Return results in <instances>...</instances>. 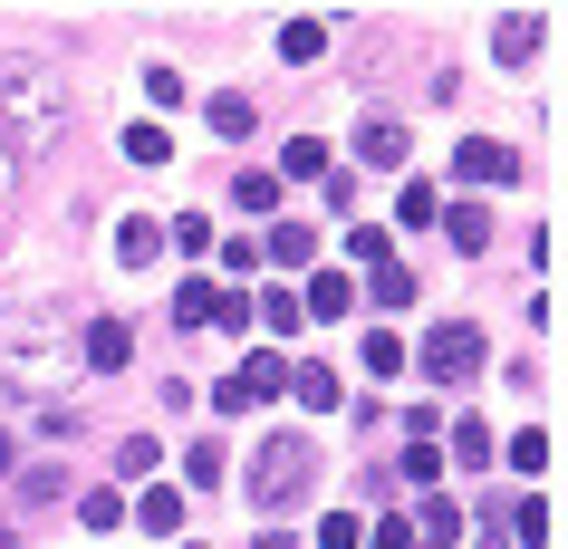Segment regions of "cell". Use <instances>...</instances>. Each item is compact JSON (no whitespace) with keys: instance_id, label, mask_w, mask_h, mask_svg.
I'll list each match as a JSON object with an SVG mask.
<instances>
[{"instance_id":"1","label":"cell","mask_w":568,"mask_h":549,"mask_svg":"<svg viewBox=\"0 0 568 549\" xmlns=\"http://www.w3.org/2000/svg\"><path fill=\"white\" fill-rule=\"evenodd\" d=\"M68 135V78L49 59H30V49H10V59H0V145L20 154H49Z\"/></svg>"},{"instance_id":"2","label":"cell","mask_w":568,"mask_h":549,"mask_svg":"<svg viewBox=\"0 0 568 549\" xmlns=\"http://www.w3.org/2000/svg\"><path fill=\"white\" fill-rule=\"evenodd\" d=\"M0 376H10L20 396L68 376V328H59V308H10V318H0Z\"/></svg>"},{"instance_id":"3","label":"cell","mask_w":568,"mask_h":549,"mask_svg":"<svg viewBox=\"0 0 568 549\" xmlns=\"http://www.w3.org/2000/svg\"><path fill=\"white\" fill-rule=\"evenodd\" d=\"M308 482H318V444H308V434H261V454H251V472H241L251 511H290Z\"/></svg>"},{"instance_id":"4","label":"cell","mask_w":568,"mask_h":549,"mask_svg":"<svg viewBox=\"0 0 568 549\" xmlns=\"http://www.w3.org/2000/svg\"><path fill=\"white\" fill-rule=\"evenodd\" d=\"M415 376H444V386L481 376V328H473V318H444V328H424V357H415Z\"/></svg>"},{"instance_id":"5","label":"cell","mask_w":568,"mask_h":549,"mask_svg":"<svg viewBox=\"0 0 568 549\" xmlns=\"http://www.w3.org/2000/svg\"><path fill=\"white\" fill-rule=\"evenodd\" d=\"M280 386H290V366H280V357H251V366H232V376L212 386V405H222V415H251V405H270Z\"/></svg>"},{"instance_id":"6","label":"cell","mask_w":568,"mask_h":549,"mask_svg":"<svg viewBox=\"0 0 568 549\" xmlns=\"http://www.w3.org/2000/svg\"><path fill=\"white\" fill-rule=\"evenodd\" d=\"M539 39H549V10H501V20H491V49H501L510 68L539 59Z\"/></svg>"},{"instance_id":"7","label":"cell","mask_w":568,"mask_h":549,"mask_svg":"<svg viewBox=\"0 0 568 549\" xmlns=\"http://www.w3.org/2000/svg\"><path fill=\"white\" fill-rule=\"evenodd\" d=\"M78 357H88V366H97V376H116V366H125V357H135V328H125V318H97V328H88V337H78Z\"/></svg>"},{"instance_id":"8","label":"cell","mask_w":568,"mask_h":549,"mask_svg":"<svg viewBox=\"0 0 568 549\" xmlns=\"http://www.w3.org/2000/svg\"><path fill=\"white\" fill-rule=\"evenodd\" d=\"M116 261H125V271H154V261H164V222H154V213H125L116 222Z\"/></svg>"},{"instance_id":"9","label":"cell","mask_w":568,"mask_h":549,"mask_svg":"<svg viewBox=\"0 0 568 549\" xmlns=\"http://www.w3.org/2000/svg\"><path fill=\"white\" fill-rule=\"evenodd\" d=\"M347 308H357V279H347V271H318L300 289V318H347Z\"/></svg>"},{"instance_id":"10","label":"cell","mask_w":568,"mask_h":549,"mask_svg":"<svg viewBox=\"0 0 568 549\" xmlns=\"http://www.w3.org/2000/svg\"><path fill=\"white\" fill-rule=\"evenodd\" d=\"M453 164H463V183H510V174H520V154L491 145V135H473V145L453 154Z\"/></svg>"},{"instance_id":"11","label":"cell","mask_w":568,"mask_h":549,"mask_svg":"<svg viewBox=\"0 0 568 549\" xmlns=\"http://www.w3.org/2000/svg\"><path fill=\"white\" fill-rule=\"evenodd\" d=\"M405 520H415V549H453V530H463V511L444 491H424V511H405Z\"/></svg>"},{"instance_id":"12","label":"cell","mask_w":568,"mask_h":549,"mask_svg":"<svg viewBox=\"0 0 568 549\" xmlns=\"http://www.w3.org/2000/svg\"><path fill=\"white\" fill-rule=\"evenodd\" d=\"M280 183H328V145L318 135H290L280 145Z\"/></svg>"},{"instance_id":"13","label":"cell","mask_w":568,"mask_h":549,"mask_svg":"<svg viewBox=\"0 0 568 549\" xmlns=\"http://www.w3.org/2000/svg\"><path fill=\"white\" fill-rule=\"evenodd\" d=\"M357 154H366V164H386V174H395V164L415 154V135H405V125H395V116H376V125H366V135H357Z\"/></svg>"},{"instance_id":"14","label":"cell","mask_w":568,"mask_h":549,"mask_svg":"<svg viewBox=\"0 0 568 549\" xmlns=\"http://www.w3.org/2000/svg\"><path fill=\"white\" fill-rule=\"evenodd\" d=\"M280 59H290V68L328 59V20H280Z\"/></svg>"},{"instance_id":"15","label":"cell","mask_w":568,"mask_h":549,"mask_svg":"<svg viewBox=\"0 0 568 549\" xmlns=\"http://www.w3.org/2000/svg\"><path fill=\"white\" fill-rule=\"evenodd\" d=\"M232 203H241V213H280V174H270V164H241V174H232Z\"/></svg>"},{"instance_id":"16","label":"cell","mask_w":568,"mask_h":549,"mask_svg":"<svg viewBox=\"0 0 568 549\" xmlns=\"http://www.w3.org/2000/svg\"><path fill=\"white\" fill-rule=\"evenodd\" d=\"M270 261H280V271H308V261H318V232H308V222H280V232H270Z\"/></svg>"},{"instance_id":"17","label":"cell","mask_w":568,"mask_h":549,"mask_svg":"<svg viewBox=\"0 0 568 549\" xmlns=\"http://www.w3.org/2000/svg\"><path fill=\"white\" fill-rule=\"evenodd\" d=\"M290 396H300L308 415H337V376L328 366H290Z\"/></svg>"},{"instance_id":"18","label":"cell","mask_w":568,"mask_h":549,"mask_svg":"<svg viewBox=\"0 0 568 549\" xmlns=\"http://www.w3.org/2000/svg\"><path fill=\"white\" fill-rule=\"evenodd\" d=\"M212 299H222V279H183L174 289V328H212Z\"/></svg>"},{"instance_id":"19","label":"cell","mask_w":568,"mask_h":549,"mask_svg":"<svg viewBox=\"0 0 568 549\" xmlns=\"http://www.w3.org/2000/svg\"><path fill=\"white\" fill-rule=\"evenodd\" d=\"M366 299H376V308H415V271H405V261L366 271Z\"/></svg>"},{"instance_id":"20","label":"cell","mask_w":568,"mask_h":549,"mask_svg":"<svg viewBox=\"0 0 568 549\" xmlns=\"http://www.w3.org/2000/svg\"><path fill=\"white\" fill-rule=\"evenodd\" d=\"M453 462H473V472H491V425H481V415H463V425H453Z\"/></svg>"},{"instance_id":"21","label":"cell","mask_w":568,"mask_h":549,"mask_svg":"<svg viewBox=\"0 0 568 549\" xmlns=\"http://www.w3.org/2000/svg\"><path fill=\"white\" fill-rule=\"evenodd\" d=\"M154 462H164V444H145V434H125V444H116V482H145Z\"/></svg>"},{"instance_id":"22","label":"cell","mask_w":568,"mask_h":549,"mask_svg":"<svg viewBox=\"0 0 568 549\" xmlns=\"http://www.w3.org/2000/svg\"><path fill=\"white\" fill-rule=\"evenodd\" d=\"M135 520H145L154 540H164V530H183V491H145V501H135Z\"/></svg>"},{"instance_id":"23","label":"cell","mask_w":568,"mask_h":549,"mask_svg":"<svg viewBox=\"0 0 568 549\" xmlns=\"http://www.w3.org/2000/svg\"><path fill=\"white\" fill-rule=\"evenodd\" d=\"M78 520H88V530H125V501H116V482H97L88 501H78Z\"/></svg>"},{"instance_id":"24","label":"cell","mask_w":568,"mask_h":549,"mask_svg":"<svg viewBox=\"0 0 568 549\" xmlns=\"http://www.w3.org/2000/svg\"><path fill=\"white\" fill-rule=\"evenodd\" d=\"M347 251H357L366 271H386V261H395V242H386V222H357V232H347Z\"/></svg>"},{"instance_id":"25","label":"cell","mask_w":568,"mask_h":549,"mask_svg":"<svg viewBox=\"0 0 568 549\" xmlns=\"http://www.w3.org/2000/svg\"><path fill=\"white\" fill-rule=\"evenodd\" d=\"M453 242H463V251H491V213H481V203H453Z\"/></svg>"},{"instance_id":"26","label":"cell","mask_w":568,"mask_h":549,"mask_svg":"<svg viewBox=\"0 0 568 549\" xmlns=\"http://www.w3.org/2000/svg\"><path fill=\"white\" fill-rule=\"evenodd\" d=\"M405 482H415V491H434V482H444V454H434L424 434H415V444H405Z\"/></svg>"},{"instance_id":"27","label":"cell","mask_w":568,"mask_h":549,"mask_svg":"<svg viewBox=\"0 0 568 549\" xmlns=\"http://www.w3.org/2000/svg\"><path fill=\"white\" fill-rule=\"evenodd\" d=\"M510 472H539V462H549V434H539V425H520V434H510Z\"/></svg>"},{"instance_id":"28","label":"cell","mask_w":568,"mask_h":549,"mask_svg":"<svg viewBox=\"0 0 568 549\" xmlns=\"http://www.w3.org/2000/svg\"><path fill=\"white\" fill-rule=\"evenodd\" d=\"M125 154H135V164H164V154H174V135H164V125H125Z\"/></svg>"},{"instance_id":"29","label":"cell","mask_w":568,"mask_h":549,"mask_svg":"<svg viewBox=\"0 0 568 549\" xmlns=\"http://www.w3.org/2000/svg\"><path fill=\"white\" fill-rule=\"evenodd\" d=\"M366 376H405V337H386V328L366 337Z\"/></svg>"},{"instance_id":"30","label":"cell","mask_w":568,"mask_h":549,"mask_svg":"<svg viewBox=\"0 0 568 549\" xmlns=\"http://www.w3.org/2000/svg\"><path fill=\"white\" fill-rule=\"evenodd\" d=\"M212 135H251V96H212Z\"/></svg>"},{"instance_id":"31","label":"cell","mask_w":568,"mask_h":549,"mask_svg":"<svg viewBox=\"0 0 568 549\" xmlns=\"http://www.w3.org/2000/svg\"><path fill=\"white\" fill-rule=\"evenodd\" d=\"M183 482H222V444H183Z\"/></svg>"},{"instance_id":"32","label":"cell","mask_w":568,"mask_h":549,"mask_svg":"<svg viewBox=\"0 0 568 549\" xmlns=\"http://www.w3.org/2000/svg\"><path fill=\"white\" fill-rule=\"evenodd\" d=\"M395 222H415V232H424V222H434V183H405V193H395Z\"/></svg>"},{"instance_id":"33","label":"cell","mask_w":568,"mask_h":549,"mask_svg":"<svg viewBox=\"0 0 568 549\" xmlns=\"http://www.w3.org/2000/svg\"><path fill=\"white\" fill-rule=\"evenodd\" d=\"M261 328H300V299L290 289H261Z\"/></svg>"},{"instance_id":"34","label":"cell","mask_w":568,"mask_h":549,"mask_svg":"<svg viewBox=\"0 0 568 549\" xmlns=\"http://www.w3.org/2000/svg\"><path fill=\"white\" fill-rule=\"evenodd\" d=\"M222 271L251 279V271H261V242H222ZM232 279H222V289H232Z\"/></svg>"},{"instance_id":"35","label":"cell","mask_w":568,"mask_h":549,"mask_svg":"<svg viewBox=\"0 0 568 549\" xmlns=\"http://www.w3.org/2000/svg\"><path fill=\"white\" fill-rule=\"evenodd\" d=\"M212 328L241 337V328H251V299H241V289H222V299H212Z\"/></svg>"},{"instance_id":"36","label":"cell","mask_w":568,"mask_h":549,"mask_svg":"<svg viewBox=\"0 0 568 549\" xmlns=\"http://www.w3.org/2000/svg\"><path fill=\"white\" fill-rule=\"evenodd\" d=\"M145 96L154 106H183V68H145Z\"/></svg>"},{"instance_id":"37","label":"cell","mask_w":568,"mask_h":549,"mask_svg":"<svg viewBox=\"0 0 568 549\" xmlns=\"http://www.w3.org/2000/svg\"><path fill=\"white\" fill-rule=\"evenodd\" d=\"M357 540H366V530H357L347 511H328V520H318V549H357Z\"/></svg>"},{"instance_id":"38","label":"cell","mask_w":568,"mask_h":549,"mask_svg":"<svg viewBox=\"0 0 568 549\" xmlns=\"http://www.w3.org/2000/svg\"><path fill=\"white\" fill-rule=\"evenodd\" d=\"M376 549H415V520L395 511V520H376Z\"/></svg>"},{"instance_id":"39","label":"cell","mask_w":568,"mask_h":549,"mask_svg":"<svg viewBox=\"0 0 568 549\" xmlns=\"http://www.w3.org/2000/svg\"><path fill=\"white\" fill-rule=\"evenodd\" d=\"M10 183H20V154L0 145V203H10Z\"/></svg>"},{"instance_id":"40","label":"cell","mask_w":568,"mask_h":549,"mask_svg":"<svg viewBox=\"0 0 568 549\" xmlns=\"http://www.w3.org/2000/svg\"><path fill=\"white\" fill-rule=\"evenodd\" d=\"M10 462H20V444H10V434H0V472H10Z\"/></svg>"},{"instance_id":"41","label":"cell","mask_w":568,"mask_h":549,"mask_svg":"<svg viewBox=\"0 0 568 549\" xmlns=\"http://www.w3.org/2000/svg\"><path fill=\"white\" fill-rule=\"evenodd\" d=\"M0 549H20V530H0Z\"/></svg>"}]
</instances>
